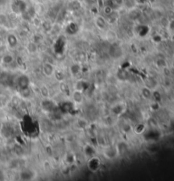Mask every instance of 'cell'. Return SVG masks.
Masks as SVG:
<instances>
[{"mask_svg":"<svg viewBox=\"0 0 174 181\" xmlns=\"http://www.w3.org/2000/svg\"><path fill=\"white\" fill-rule=\"evenodd\" d=\"M6 23V17L4 14H0V25H4Z\"/></svg>","mask_w":174,"mask_h":181,"instance_id":"cell-25","label":"cell"},{"mask_svg":"<svg viewBox=\"0 0 174 181\" xmlns=\"http://www.w3.org/2000/svg\"><path fill=\"white\" fill-rule=\"evenodd\" d=\"M72 99L75 103H77V104L82 103L83 101V94L82 91L75 89L72 92Z\"/></svg>","mask_w":174,"mask_h":181,"instance_id":"cell-7","label":"cell"},{"mask_svg":"<svg viewBox=\"0 0 174 181\" xmlns=\"http://www.w3.org/2000/svg\"><path fill=\"white\" fill-rule=\"evenodd\" d=\"M138 1H139V3H144V2H145L146 0H138Z\"/></svg>","mask_w":174,"mask_h":181,"instance_id":"cell-27","label":"cell"},{"mask_svg":"<svg viewBox=\"0 0 174 181\" xmlns=\"http://www.w3.org/2000/svg\"><path fill=\"white\" fill-rule=\"evenodd\" d=\"M6 41H7L8 45L12 48H15L18 45L17 37L14 34H13V33H10V34L7 35V37H6Z\"/></svg>","mask_w":174,"mask_h":181,"instance_id":"cell-8","label":"cell"},{"mask_svg":"<svg viewBox=\"0 0 174 181\" xmlns=\"http://www.w3.org/2000/svg\"><path fill=\"white\" fill-rule=\"evenodd\" d=\"M94 22H95V26L99 28V30H106V27H107V25H108L106 18L100 16V15L95 18Z\"/></svg>","mask_w":174,"mask_h":181,"instance_id":"cell-4","label":"cell"},{"mask_svg":"<svg viewBox=\"0 0 174 181\" xmlns=\"http://www.w3.org/2000/svg\"><path fill=\"white\" fill-rule=\"evenodd\" d=\"M29 83H30V80L27 75H21L18 79V86L20 87L21 90L28 87Z\"/></svg>","mask_w":174,"mask_h":181,"instance_id":"cell-9","label":"cell"},{"mask_svg":"<svg viewBox=\"0 0 174 181\" xmlns=\"http://www.w3.org/2000/svg\"><path fill=\"white\" fill-rule=\"evenodd\" d=\"M118 16H119V14L117 10H113L109 15L106 16V21H107V23H110V24H113L115 23L117 19H118Z\"/></svg>","mask_w":174,"mask_h":181,"instance_id":"cell-11","label":"cell"},{"mask_svg":"<svg viewBox=\"0 0 174 181\" xmlns=\"http://www.w3.org/2000/svg\"><path fill=\"white\" fill-rule=\"evenodd\" d=\"M33 177H34L33 173L31 170H27V169L21 171L20 174V178L22 180H30V179H32Z\"/></svg>","mask_w":174,"mask_h":181,"instance_id":"cell-10","label":"cell"},{"mask_svg":"<svg viewBox=\"0 0 174 181\" xmlns=\"http://www.w3.org/2000/svg\"><path fill=\"white\" fill-rule=\"evenodd\" d=\"M21 95L22 97H24V98H30L31 96V91L30 90L29 87H27V88L24 89H21Z\"/></svg>","mask_w":174,"mask_h":181,"instance_id":"cell-20","label":"cell"},{"mask_svg":"<svg viewBox=\"0 0 174 181\" xmlns=\"http://www.w3.org/2000/svg\"><path fill=\"white\" fill-rule=\"evenodd\" d=\"M42 26L44 29V31H50L53 29V25H52L51 21H48V20L44 21L42 23Z\"/></svg>","mask_w":174,"mask_h":181,"instance_id":"cell-21","label":"cell"},{"mask_svg":"<svg viewBox=\"0 0 174 181\" xmlns=\"http://www.w3.org/2000/svg\"><path fill=\"white\" fill-rule=\"evenodd\" d=\"M7 0H0V4H4V3H6Z\"/></svg>","mask_w":174,"mask_h":181,"instance_id":"cell-26","label":"cell"},{"mask_svg":"<svg viewBox=\"0 0 174 181\" xmlns=\"http://www.w3.org/2000/svg\"><path fill=\"white\" fill-rule=\"evenodd\" d=\"M43 73L46 77H52L53 75H55V66L52 63L45 62L43 65Z\"/></svg>","mask_w":174,"mask_h":181,"instance_id":"cell-2","label":"cell"},{"mask_svg":"<svg viewBox=\"0 0 174 181\" xmlns=\"http://www.w3.org/2000/svg\"><path fill=\"white\" fill-rule=\"evenodd\" d=\"M19 1H24V0H19Z\"/></svg>","mask_w":174,"mask_h":181,"instance_id":"cell-29","label":"cell"},{"mask_svg":"<svg viewBox=\"0 0 174 181\" xmlns=\"http://www.w3.org/2000/svg\"><path fill=\"white\" fill-rule=\"evenodd\" d=\"M141 95H142L143 98L150 99L152 94H151V92H150V89L148 86H143V88L141 89Z\"/></svg>","mask_w":174,"mask_h":181,"instance_id":"cell-14","label":"cell"},{"mask_svg":"<svg viewBox=\"0 0 174 181\" xmlns=\"http://www.w3.org/2000/svg\"><path fill=\"white\" fill-rule=\"evenodd\" d=\"M84 152H85V155L88 157H92L93 156H94V152H95V150H94V148L91 146H86L85 149H84Z\"/></svg>","mask_w":174,"mask_h":181,"instance_id":"cell-17","label":"cell"},{"mask_svg":"<svg viewBox=\"0 0 174 181\" xmlns=\"http://www.w3.org/2000/svg\"><path fill=\"white\" fill-rule=\"evenodd\" d=\"M118 154V149L116 147H109L106 148L104 151V155L108 159H113L117 156Z\"/></svg>","mask_w":174,"mask_h":181,"instance_id":"cell-3","label":"cell"},{"mask_svg":"<svg viewBox=\"0 0 174 181\" xmlns=\"http://www.w3.org/2000/svg\"><path fill=\"white\" fill-rule=\"evenodd\" d=\"M113 10H113L112 8L110 7L109 5H107V4H105L104 5V7H103V12H104V14H106V16L107 15H109Z\"/></svg>","mask_w":174,"mask_h":181,"instance_id":"cell-23","label":"cell"},{"mask_svg":"<svg viewBox=\"0 0 174 181\" xmlns=\"http://www.w3.org/2000/svg\"><path fill=\"white\" fill-rule=\"evenodd\" d=\"M70 71L73 75H77L80 73L82 72V66L80 65V64H77V63H74L71 65L70 67Z\"/></svg>","mask_w":174,"mask_h":181,"instance_id":"cell-13","label":"cell"},{"mask_svg":"<svg viewBox=\"0 0 174 181\" xmlns=\"http://www.w3.org/2000/svg\"><path fill=\"white\" fill-rule=\"evenodd\" d=\"M79 30L78 25L75 22H70L65 27V32L68 35H75Z\"/></svg>","mask_w":174,"mask_h":181,"instance_id":"cell-6","label":"cell"},{"mask_svg":"<svg viewBox=\"0 0 174 181\" xmlns=\"http://www.w3.org/2000/svg\"><path fill=\"white\" fill-rule=\"evenodd\" d=\"M55 77H56V79L58 80L59 81H62L64 79H65V77H64V75H63V73L62 72H57V73H55Z\"/></svg>","mask_w":174,"mask_h":181,"instance_id":"cell-24","label":"cell"},{"mask_svg":"<svg viewBox=\"0 0 174 181\" xmlns=\"http://www.w3.org/2000/svg\"><path fill=\"white\" fill-rule=\"evenodd\" d=\"M59 88H60V92L63 93H65L68 92V85H67V84L65 83V82H64L63 81H60V85H59Z\"/></svg>","mask_w":174,"mask_h":181,"instance_id":"cell-22","label":"cell"},{"mask_svg":"<svg viewBox=\"0 0 174 181\" xmlns=\"http://www.w3.org/2000/svg\"><path fill=\"white\" fill-rule=\"evenodd\" d=\"M125 3V0H106V3L105 4L109 5L110 7H111L113 10H117L119 8L122 6Z\"/></svg>","mask_w":174,"mask_h":181,"instance_id":"cell-5","label":"cell"},{"mask_svg":"<svg viewBox=\"0 0 174 181\" xmlns=\"http://www.w3.org/2000/svg\"><path fill=\"white\" fill-rule=\"evenodd\" d=\"M82 4L78 0H72L68 4V9L72 11H77L81 9Z\"/></svg>","mask_w":174,"mask_h":181,"instance_id":"cell-12","label":"cell"},{"mask_svg":"<svg viewBox=\"0 0 174 181\" xmlns=\"http://www.w3.org/2000/svg\"><path fill=\"white\" fill-rule=\"evenodd\" d=\"M39 92H40V94L44 98H48L49 95H50V92H49V90L46 86V85H41L40 88H39Z\"/></svg>","mask_w":174,"mask_h":181,"instance_id":"cell-16","label":"cell"},{"mask_svg":"<svg viewBox=\"0 0 174 181\" xmlns=\"http://www.w3.org/2000/svg\"><path fill=\"white\" fill-rule=\"evenodd\" d=\"M14 57L11 54H5L4 56H3L2 58V63L4 64V65H11L13 62H14Z\"/></svg>","mask_w":174,"mask_h":181,"instance_id":"cell-15","label":"cell"},{"mask_svg":"<svg viewBox=\"0 0 174 181\" xmlns=\"http://www.w3.org/2000/svg\"><path fill=\"white\" fill-rule=\"evenodd\" d=\"M42 1H48V0H42Z\"/></svg>","mask_w":174,"mask_h":181,"instance_id":"cell-28","label":"cell"},{"mask_svg":"<svg viewBox=\"0 0 174 181\" xmlns=\"http://www.w3.org/2000/svg\"><path fill=\"white\" fill-rule=\"evenodd\" d=\"M92 1H96V0H92Z\"/></svg>","mask_w":174,"mask_h":181,"instance_id":"cell-30","label":"cell"},{"mask_svg":"<svg viewBox=\"0 0 174 181\" xmlns=\"http://www.w3.org/2000/svg\"><path fill=\"white\" fill-rule=\"evenodd\" d=\"M27 50L30 53H35L38 51V44L35 41H31L27 45Z\"/></svg>","mask_w":174,"mask_h":181,"instance_id":"cell-19","label":"cell"},{"mask_svg":"<svg viewBox=\"0 0 174 181\" xmlns=\"http://www.w3.org/2000/svg\"><path fill=\"white\" fill-rule=\"evenodd\" d=\"M100 164H101V162L99 160V157H95V156H93L89 159L88 166H89V169L92 171V172H96V171H98L99 169Z\"/></svg>","mask_w":174,"mask_h":181,"instance_id":"cell-1","label":"cell"},{"mask_svg":"<svg viewBox=\"0 0 174 181\" xmlns=\"http://www.w3.org/2000/svg\"><path fill=\"white\" fill-rule=\"evenodd\" d=\"M149 33V27L146 26H140L138 28V34L139 35L140 37H144Z\"/></svg>","mask_w":174,"mask_h":181,"instance_id":"cell-18","label":"cell"}]
</instances>
